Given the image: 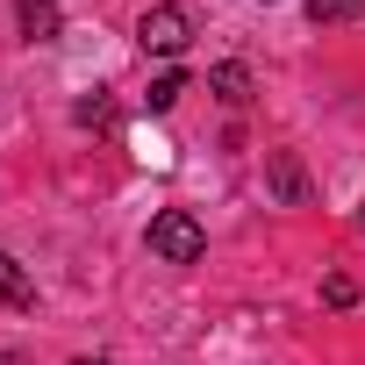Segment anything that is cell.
Instances as JSON below:
<instances>
[{
  "label": "cell",
  "mask_w": 365,
  "mask_h": 365,
  "mask_svg": "<svg viewBox=\"0 0 365 365\" xmlns=\"http://www.w3.org/2000/svg\"><path fill=\"white\" fill-rule=\"evenodd\" d=\"M143 244H150V258H165V265H194V258L208 251V230H201L187 208H165V215H150Z\"/></svg>",
  "instance_id": "cell-1"
},
{
  "label": "cell",
  "mask_w": 365,
  "mask_h": 365,
  "mask_svg": "<svg viewBox=\"0 0 365 365\" xmlns=\"http://www.w3.org/2000/svg\"><path fill=\"white\" fill-rule=\"evenodd\" d=\"M136 43H143V58H179L194 43V15L179 8V0H158V8H143V22H136Z\"/></svg>",
  "instance_id": "cell-2"
},
{
  "label": "cell",
  "mask_w": 365,
  "mask_h": 365,
  "mask_svg": "<svg viewBox=\"0 0 365 365\" xmlns=\"http://www.w3.org/2000/svg\"><path fill=\"white\" fill-rule=\"evenodd\" d=\"M265 187H272L279 208H301V201H308V172H301L294 150H265Z\"/></svg>",
  "instance_id": "cell-3"
},
{
  "label": "cell",
  "mask_w": 365,
  "mask_h": 365,
  "mask_svg": "<svg viewBox=\"0 0 365 365\" xmlns=\"http://www.w3.org/2000/svg\"><path fill=\"white\" fill-rule=\"evenodd\" d=\"M15 22H22V36H29V43H51V36L65 29V15L51 8V0H15Z\"/></svg>",
  "instance_id": "cell-4"
},
{
  "label": "cell",
  "mask_w": 365,
  "mask_h": 365,
  "mask_svg": "<svg viewBox=\"0 0 365 365\" xmlns=\"http://www.w3.org/2000/svg\"><path fill=\"white\" fill-rule=\"evenodd\" d=\"M0 301H8V308H36V279H29L8 251H0Z\"/></svg>",
  "instance_id": "cell-5"
},
{
  "label": "cell",
  "mask_w": 365,
  "mask_h": 365,
  "mask_svg": "<svg viewBox=\"0 0 365 365\" xmlns=\"http://www.w3.org/2000/svg\"><path fill=\"white\" fill-rule=\"evenodd\" d=\"M208 93L230 101V108H244V101H251V72H244V65H215V72H208Z\"/></svg>",
  "instance_id": "cell-6"
},
{
  "label": "cell",
  "mask_w": 365,
  "mask_h": 365,
  "mask_svg": "<svg viewBox=\"0 0 365 365\" xmlns=\"http://www.w3.org/2000/svg\"><path fill=\"white\" fill-rule=\"evenodd\" d=\"M308 22H315V29H344V22H365V0H308Z\"/></svg>",
  "instance_id": "cell-7"
},
{
  "label": "cell",
  "mask_w": 365,
  "mask_h": 365,
  "mask_svg": "<svg viewBox=\"0 0 365 365\" xmlns=\"http://www.w3.org/2000/svg\"><path fill=\"white\" fill-rule=\"evenodd\" d=\"M179 93H187V72H158L143 101H150V115H165V108H179Z\"/></svg>",
  "instance_id": "cell-8"
},
{
  "label": "cell",
  "mask_w": 365,
  "mask_h": 365,
  "mask_svg": "<svg viewBox=\"0 0 365 365\" xmlns=\"http://www.w3.org/2000/svg\"><path fill=\"white\" fill-rule=\"evenodd\" d=\"M322 301H329V308H351V301H358V287H351L344 272H329V279H322Z\"/></svg>",
  "instance_id": "cell-9"
},
{
  "label": "cell",
  "mask_w": 365,
  "mask_h": 365,
  "mask_svg": "<svg viewBox=\"0 0 365 365\" xmlns=\"http://www.w3.org/2000/svg\"><path fill=\"white\" fill-rule=\"evenodd\" d=\"M79 122H108V93L93 86V101H79Z\"/></svg>",
  "instance_id": "cell-10"
},
{
  "label": "cell",
  "mask_w": 365,
  "mask_h": 365,
  "mask_svg": "<svg viewBox=\"0 0 365 365\" xmlns=\"http://www.w3.org/2000/svg\"><path fill=\"white\" fill-rule=\"evenodd\" d=\"M72 365H108V358H72Z\"/></svg>",
  "instance_id": "cell-11"
},
{
  "label": "cell",
  "mask_w": 365,
  "mask_h": 365,
  "mask_svg": "<svg viewBox=\"0 0 365 365\" xmlns=\"http://www.w3.org/2000/svg\"><path fill=\"white\" fill-rule=\"evenodd\" d=\"M358 222H365V215H358Z\"/></svg>",
  "instance_id": "cell-12"
}]
</instances>
